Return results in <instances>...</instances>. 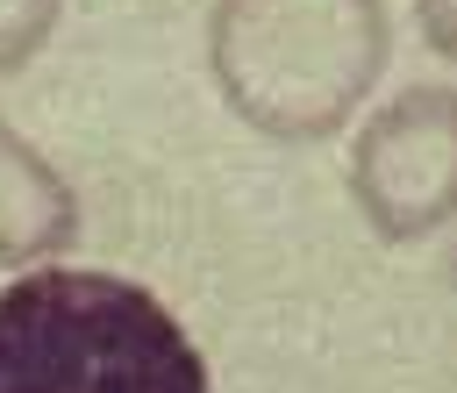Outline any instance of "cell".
I'll return each instance as SVG.
<instances>
[{
    "label": "cell",
    "mask_w": 457,
    "mask_h": 393,
    "mask_svg": "<svg viewBox=\"0 0 457 393\" xmlns=\"http://www.w3.org/2000/svg\"><path fill=\"white\" fill-rule=\"evenodd\" d=\"M0 393H207V357L150 286L43 264L0 286Z\"/></svg>",
    "instance_id": "cell-1"
},
{
    "label": "cell",
    "mask_w": 457,
    "mask_h": 393,
    "mask_svg": "<svg viewBox=\"0 0 457 393\" xmlns=\"http://www.w3.org/2000/svg\"><path fill=\"white\" fill-rule=\"evenodd\" d=\"M393 57L386 0H214L207 71L236 121L271 143L336 136Z\"/></svg>",
    "instance_id": "cell-2"
},
{
    "label": "cell",
    "mask_w": 457,
    "mask_h": 393,
    "mask_svg": "<svg viewBox=\"0 0 457 393\" xmlns=\"http://www.w3.org/2000/svg\"><path fill=\"white\" fill-rule=\"evenodd\" d=\"M350 200L378 243H421L457 222V86H407L357 129Z\"/></svg>",
    "instance_id": "cell-3"
},
{
    "label": "cell",
    "mask_w": 457,
    "mask_h": 393,
    "mask_svg": "<svg viewBox=\"0 0 457 393\" xmlns=\"http://www.w3.org/2000/svg\"><path fill=\"white\" fill-rule=\"evenodd\" d=\"M79 236V193L64 171L0 121V264H43Z\"/></svg>",
    "instance_id": "cell-4"
},
{
    "label": "cell",
    "mask_w": 457,
    "mask_h": 393,
    "mask_svg": "<svg viewBox=\"0 0 457 393\" xmlns=\"http://www.w3.org/2000/svg\"><path fill=\"white\" fill-rule=\"evenodd\" d=\"M57 14H64V0H0V79L21 71L57 36Z\"/></svg>",
    "instance_id": "cell-5"
},
{
    "label": "cell",
    "mask_w": 457,
    "mask_h": 393,
    "mask_svg": "<svg viewBox=\"0 0 457 393\" xmlns=\"http://www.w3.org/2000/svg\"><path fill=\"white\" fill-rule=\"evenodd\" d=\"M414 21L428 36V50L457 64V0H414Z\"/></svg>",
    "instance_id": "cell-6"
}]
</instances>
